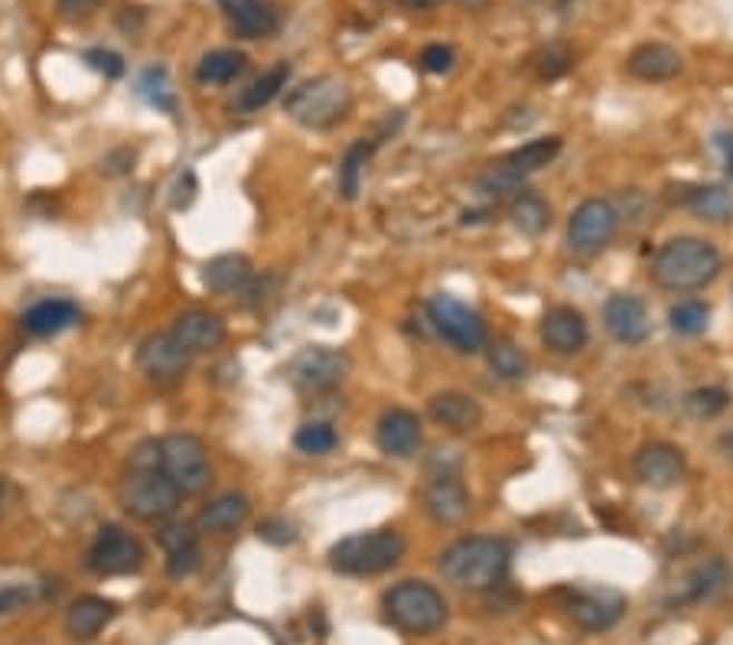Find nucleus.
Returning a JSON list of instances; mask_svg holds the SVG:
<instances>
[{"label":"nucleus","mask_w":733,"mask_h":645,"mask_svg":"<svg viewBox=\"0 0 733 645\" xmlns=\"http://www.w3.org/2000/svg\"><path fill=\"white\" fill-rule=\"evenodd\" d=\"M721 267H724V258L711 242L697 235H678L658 248V255L652 261V281L662 291L691 294V291H704L707 284H714Z\"/></svg>","instance_id":"f257e3e1"},{"label":"nucleus","mask_w":733,"mask_h":645,"mask_svg":"<svg viewBox=\"0 0 733 645\" xmlns=\"http://www.w3.org/2000/svg\"><path fill=\"white\" fill-rule=\"evenodd\" d=\"M512 564V551L502 538L489 535H470L443 548L440 555V574L460 587V590H492L506 580Z\"/></svg>","instance_id":"f03ea898"},{"label":"nucleus","mask_w":733,"mask_h":645,"mask_svg":"<svg viewBox=\"0 0 733 645\" xmlns=\"http://www.w3.org/2000/svg\"><path fill=\"white\" fill-rule=\"evenodd\" d=\"M408 545L394 528L355 531L330 548V567L343 577H375L398 567Z\"/></svg>","instance_id":"7ed1b4c3"},{"label":"nucleus","mask_w":733,"mask_h":645,"mask_svg":"<svg viewBox=\"0 0 733 645\" xmlns=\"http://www.w3.org/2000/svg\"><path fill=\"white\" fill-rule=\"evenodd\" d=\"M284 111L310 130H326L340 125L352 111V88L336 76H316L287 91Z\"/></svg>","instance_id":"20e7f679"},{"label":"nucleus","mask_w":733,"mask_h":645,"mask_svg":"<svg viewBox=\"0 0 733 645\" xmlns=\"http://www.w3.org/2000/svg\"><path fill=\"white\" fill-rule=\"evenodd\" d=\"M385 616L408 636H431L447 626V600L428 580H401L385 594Z\"/></svg>","instance_id":"39448f33"},{"label":"nucleus","mask_w":733,"mask_h":645,"mask_svg":"<svg viewBox=\"0 0 733 645\" xmlns=\"http://www.w3.org/2000/svg\"><path fill=\"white\" fill-rule=\"evenodd\" d=\"M160 473L179 489V496H199L213 482L206 443L196 433H167L160 440Z\"/></svg>","instance_id":"423d86ee"},{"label":"nucleus","mask_w":733,"mask_h":645,"mask_svg":"<svg viewBox=\"0 0 733 645\" xmlns=\"http://www.w3.org/2000/svg\"><path fill=\"white\" fill-rule=\"evenodd\" d=\"M428 320L437 330V336L443 343H450L457 352H482L489 345V330L482 323V316L476 313L473 306H467L463 301H457L453 294H433L428 301Z\"/></svg>","instance_id":"0eeeda50"},{"label":"nucleus","mask_w":733,"mask_h":645,"mask_svg":"<svg viewBox=\"0 0 733 645\" xmlns=\"http://www.w3.org/2000/svg\"><path fill=\"white\" fill-rule=\"evenodd\" d=\"M619 232V213L609 199H584L567 218V245L580 258H594L613 245Z\"/></svg>","instance_id":"6e6552de"},{"label":"nucleus","mask_w":733,"mask_h":645,"mask_svg":"<svg viewBox=\"0 0 733 645\" xmlns=\"http://www.w3.org/2000/svg\"><path fill=\"white\" fill-rule=\"evenodd\" d=\"M121 502L134 518L164 521L179 509V489L160 470H130L121 486Z\"/></svg>","instance_id":"1a4fd4ad"},{"label":"nucleus","mask_w":733,"mask_h":645,"mask_svg":"<svg viewBox=\"0 0 733 645\" xmlns=\"http://www.w3.org/2000/svg\"><path fill=\"white\" fill-rule=\"evenodd\" d=\"M291 382L310 391V394H320V391H333L345 382L349 375V355L343 349H330V345H306L294 355L291 369H287Z\"/></svg>","instance_id":"9d476101"},{"label":"nucleus","mask_w":733,"mask_h":645,"mask_svg":"<svg viewBox=\"0 0 733 645\" xmlns=\"http://www.w3.org/2000/svg\"><path fill=\"white\" fill-rule=\"evenodd\" d=\"M88 570L101 574V577H125L137 574L144 567V545L118 525L101 528V535L95 538V545L88 548Z\"/></svg>","instance_id":"9b49d317"},{"label":"nucleus","mask_w":733,"mask_h":645,"mask_svg":"<svg viewBox=\"0 0 733 645\" xmlns=\"http://www.w3.org/2000/svg\"><path fill=\"white\" fill-rule=\"evenodd\" d=\"M564 609L584 633H606L623 619L626 597L613 587H577L567 590Z\"/></svg>","instance_id":"f8f14e48"},{"label":"nucleus","mask_w":733,"mask_h":645,"mask_svg":"<svg viewBox=\"0 0 733 645\" xmlns=\"http://www.w3.org/2000/svg\"><path fill=\"white\" fill-rule=\"evenodd\" d=\"M633 473L648 489H675L688 476L685 450L668 443V440H652L643 443L633 457Z\"/></svg>","instance_id":"ddd939ff"},{"label":"nucleus","mask_w":733,"mask_h":645,"mask_svg":"<svg viewBox=\"0 0 733 645\" xmlns=\"http://www.w3.org/2000/svg\"><path fill=\"white\" fill-rule=\"evenodd\" d=\"M424 509L437 525H447V528L460 525L470 516V489L463 486L457 467L431 476L428 492H424Z\"/></svg>","instance_id":"4468645a"},{"label":"nucleus","mask_w":733,"mask_h":645,"mask_svg":"<svg viewBox=\"0 0 733 645\" xmlns=\"http://www.w3.org/2000/svg\"><path fill=\"white\" fill-rule=\"evenodd\" d=\"M137 365L154 382H179L189 372V352L173 340V333H154L137 349Z\"/></svg>","instance_id":"2eb2a0df"},{"label":"nucleus","mask_w":733,"mask_h":645,"mask_svg":"<svg viewBox=\"0 0 733 645\" xmlns=\"http://www.w3.org/2000/svg\"><path fill=\"white\" fill-rule=\"evenodd\" d=\"M424 440V428H421V418L408 408H389L382 411L379 424H375V443L385 457L394 460H411L418 453Z\"/></svg>","instance_id":"dca6fc26"},{"label":"nucleus","mask_w":733,"mask_h":645,"mask_svg":"<svg viewBox=\"0 0 733 645\" xmlns=\"http://www.w3.org/2000/svg\"><path fill=\"white\" fill-rule=\"evenodd\" d=\"M606 333L623 345H643L648 340V310L646 303L633 294H613L604 303Z\"/></svg>","instance_id":"f3484780"},{"label":"nucleus","mask_w":733,"mask_h":645,"mask_svg":"<svg viewBox=\"0 0 733 645\" xmlns=\"http://www.w3.org/2000/svg\"><path fill=\"white\" fill-rule=\"evenodd\" d=\"M541 343L558 355H574L590 343L587 316L574 306H551L541 320Z\"/></svg>","instance_id":"a211bd4d"},{"label":"nucleus","mask_w":733,"mask_h":645,"mask_svg":"<svg viewBox=\"0 0 733 645\" xmlns=\"http://www.w3.org/2000/svg\"><path fill=\"white\" fill-rule=\"evenodd\" d=\"M428 414L437 428L450 430V433H473L482 424V408L473 394L467 391H437L431 401H428Z\"/></svg>","instance_id":"6ab92c4d"},{"label":"nucleus","mask_w":733,"mask_h":645,"mask_svg":"<svg viewBox=\"0 0 733 645\" xmlns=\"http://www.w3.org/2000/svg\"><path fill=\"white\" fill-rule=\"evenodd\" d=\"M228 330L222 323V316L209 313V310H189V313H179L176 323H173V340L183 345L189 355H203V352H213L218 345L225 343Z\"/></svg>","instance_id":"aec40b11"},{"label":"nucleus","mask_w":733,"mask_h":645,"mask_svg":"<svg viewBox=\"0 0 733 645\" xmlns=\"http://www.w3.org/2000/svg\"><path fill=\"white\" fill-rule=\"evenodd\" d=\"M629 76H636L639 82H672L675 76H682L685 59L675 46L668 43H643L636 46L626 59Z\"/></svg>","instance_id":"412c9836"},{"label":"nucleus","mask_w":733,"mask_h":645,"mask_svg":"<svg viewBox=\"0 0 733 645\" xmlns=\"http://www.w3.org/2000/svg\"><path fill=\"white\" fill-rule=\"evenodd\" d=\"M228 27L235 37L242 40H264V37H274L281 20L277 13L264 3V0H218Z\"/></svg>","instance_id":"4be33fe9"},{"label":"nucleus","mask_w":733,"mask_h":645,"mask_svg":"<svg viewBox=\"0 0 733 645\" xmlns=\"http://www.w3.org/2000/svg\"><path fill=\"white\" fill-rule=\"evenodd\" d=\"M731 567H727V560L724 558L704 560V564L691 567L688 577L682 580V587H678V594H675V600H672V606H688V603L711 600V597H717V594L731 584Z\"/></svg>","instance_id":"5701e85b"},{"label":"nucleus","mask_w":733,"mask_h":645,"mask_svg":"<svg viewBox=\"0 0 733 645\" xmlns=\"http://www.w3.org/2000/svg\"><path fill=\"white\" fill-rule=\"evenodd\" d=\"M82 320V310L72 301H40L23 313V330L37 340L59 336Z\"/></svg>","instance_id":"b1692460"},{"label":"nucleus","mask_w":733,"mask_h":645,"mask_svg":"<svg viewBox=\"0 0 733 645\" xmlns=\"http://www.w3.org/2000/svg\"><path fill=\"white\" fill-rule=\"evenodd\" d=\"M675 203H682L688 213H694L704 222L724 225L733 218V189L721 183H704V186H685L682 196H675Z\"/></svg>","instance_id":"393cba45"},{"label":"nucleus","mask_w":733,"mask_h":645,"mask_svg":"<svg viewBox=\"0 0 733 645\" xmlns=\"http://www.w3.org/2000/svg\"><path fill=\"white\" fill-rule=\"evenodd\" d=\"M255 267L245 255H216L203 264V287L213 294H238L252 284Z\"/></svg>","instance_id":"a878e982"},{"label":"nucleus","mask_w":733,"mask_h":645,"mask_svg":"<svg viewBox=\"0 0 733 645\" xmlns=\"http://www.w3.org/2000/svg\"><path fill=\"white\" fill-rule=\"evenodd\" d=\"M115 613H118V606L111 600H105V597H82V600H76L69 606L66 629H69L72 639L88 643V639H95L115 619Z\"/></svg>","instance_id":"bb28decb"},{"label":"nucleus","mask_w":733,"mask_h":645,"mask_svg":"<svg viewBox=\"0 0 733 645\" xmlns=\"http://www.w3.org/2000/svg\"><path fill=\"white\" fill-rule=\"evenodd\" d=\"M561 147H564L561 137H535V140L521 144L516 150H509L499 164L509 167V170L518 173V176L525 179V176H531V173L545 170L548 164H555L558 154H561Z\"/></svg>","instance_id":"cd10ccee"},{"label":"nucleus","mask_w":733,"mask_h":645,"mask_svg":"<svg viewBox=\"0 0 733 645\" xmlns=\"http://www.w3.org/2000/svg\"><path fill=\"white\" fill-rule=\"evenodd\" d=\"M248 516H252L248 496H242V492H225V496H218V499H213V502L203 509L199 525H203L206 531L228 535V531L242 528V525L248 521Z\"/></svg>","instance_id":"c85d7f7f"},{"label":"nucleus","mask_w":733,"mask_h":645,"mask_svg":"<svg viewBox=\"0 0 733 645\" xmlns=\"http://www.w3.org/2000/svg\"><path fill=\"white\" fill-rule=\"evenodd\" d=\"M248 66V56L238 49H213L199 59L196 66V82L203 86H228L235 82Z\"/></svg>","instance_id":"c756f323"},{"label":"nucleus","mask_w":733,"mask_h":645,"mask_svg":"<svg viewBox=\"0 0 733 645\" xmlns=\"http://www.w3.org/2000/svg\"><path fill=\"white\" fill-rule=\"evenodd\" d=\"M291 82V66L287 62H277V66H271L261 79H255L248 88H242V95H238V111H261L264 105H271L284 88Z\"/></svg>","instance_id":"7c9ffc66"},{"label":"nucleus","mask_w":733,"mask_h":645,"mask_svg":"<svg viewBox=\"0 0 733 645\" xmlns=\"http://www.w3.org/2000/svg\"><path fill=\"white\" fill-rule=\"evenodd\" d=\"M509 218L521 235H541L548 225H551V209L541 196L521 189L518 196H512V206H509Z\"/></svg>","instance_id":"2f4dec72"},{"label":"nucleus","mask_w":733,"mask_h":645,"mask_svg":"<svg viewBox=\"0 0 733 645\" xmlns=\"http://www.w3.org/2000/svg\"><path fill=\"white\" fill-rule=\"evenodd\" d=\"M375 154V140H355L349 150H345L343 164H340V193H343L345 203H355L359 199V189H362V173L369 157Z\"/></svg>","instance_id":"473e14b6"},{"label":"nucleus","mask_w":733,"mask_h":645,"mask_svg":"<svg viewBox=\"0 0 733 645\" xmlns=\"http://www.w3.org/2000/svg\"><path fill=\"white\" fill-rule=\"evenodd\" d=\"M137 95H140L150 108H157V111H167V115L176 111V95H173L170 72H167L164 66H150V69L140 72Z\"/></svg>","instance_id":"72a5a7b5"},{"label":"nucleus","mask_w":733,"mask_h":645,"mask_svg":"<svg viewBox=\"0 0 733 645\" xmlns=\"http://www.w3.org/2000/svg\"><path fill=\"white\" fill-rule=\"evenodd\" d=\"M486 355H489V365L499 379L506 382H521L528 375V355L509 340H496V343L486 345Z\"/></svg>","instance_id":"f704fd0d"},{"label":"nucleus","mask_w":733,"mask_h":645,"mask_svg":"<svg viewBox=\"0 0 733 645\" xmlns=\"http://www.w3.org/2000/svg\"><path fill=\"white\" fill-rule=\"evenodd\" d=\"M682 408L688 411L694 421H711V418H717V414H724L731 408V391L717 385L694 388V391L685 394Z\"/></svg>","instance_id":"c9c22d12"},{"label":"nucleus","mask_w":733,"mask_h":645,"mask_svg":"<svg viewBox=\"0 0 733 645\" xmlns=\"http://www.w3.org/2000/svg\"><path fill=\"white\" fill-rule=\"evenodd\" d=\"M711 323V306L704 301H682L668 310V326L675 336H701Z\"/></svg>","instance_id":"e433bc0d"},{"label":"nucleus","mask_w":733,"mask_h":645,"mask_svg":"<svg viewBox=\"0 0 733 645\" xmlns=\"http://www.w3.org/2000/svg\"><path fill=\"white\" fill-rule=\"evenodd\" d=\"M336 443H340V433L326 421H310L294 433V447L306 457H326L336 450Z\"/></svg>","instance_id":"4c0bfd02"},{"label":"nucleus","mask_w":733,"mask_h":645,"mask_svg":"<svg viewBox=\"0 0 733 645\" xmlns=\"http://www.w3.org/2000/svg\"><path fill=\"white\" fill-rule=\"evenodd\" d=\"M525 179L518 176V173H512L509 167H502V164H492L489 170L479 176V193L482 196H492V199H502V196H518L525 186H521Z\"/></svg>","instance_id":"58836bf2"},{"label":"nucleus","mask_w":733,"mask_h":645,"mask_svg":"<svg viewBox=\"0 0 733 645\" xmlns=\"http://www.w3.org/2000/svg\"><path fill=\"white\" fill-rule=\"evenodd\" d=\"M535 72L545 79V82H555V79H561L570 72V66H574V56H570V49L567 46H545L541 52H535Z\"/></svg>","instance_id":"ea45409f"},{"label":"nucleus","mask_w":733,"mask_h":645,"mask_svg":"<svg viewBox=\"0 0 733 645\" xmlns=\"http://www.w3.org/2000/svg\"><path fill=\"white\" fill-rule=\"evenodd\" d=\"M457 66V49L447 43H431L421 49V69L431 76H447Z\"/></svg>","instance_id":"a19ab883"},{"label":"nucleus","mask_w":733,"mask_h":645,"mask_svg":"<svg viewBox=\"0 0 733 645\" xmlns=\"http://www.w3.org/2000/svg\"><path fill=\"white\" fill-rule=\"evenodd\" d=\"M199 567H203V551H199V545H193V548H179V551H167V574L176 577V580L196 574Z\"/></svg>","instance_id":"79ce46f5"},{"label":"nucleus","mask_w":733,"mask_h":645,"mask_svg":"<svg viewBox=\"0 0 733 645\" xmlns=\"http://www.w3.org/2000/svg\"><path fill=\"white\" fill-rule=\"evenodd\" d=\"M86 62L95 72H101L105 79H121L125 76V59L111 49H88Z\"/></svg>","instance_id":"37998d69"},{"label":"nucleus","mask_w":733,"mask_h":645,"mask_svg":"<svg viewBox=\"0 0 733 645\" xmlns=\"http://www.w3.org/2000/svg\"><path fill=\"white\" fill-rule=\"evenodd\" d=\"M160 545H164V551L193 548V545H199V535H196L193 525H167V528L160 531Z\"/></svg>","instance_id":"c03bdc74"},{"label":"nucleus","mask_w":733,"mask_h":645,"mask_svg":"<svg viewBox=\"0 0 733 645\" xmlns=\"http://www.w3.org/2000/svg\"><path fill=\"white\" fill-rule=\"evenodd\" d=\"M258 538L271 541V545H291V541L297 538V531H294V525L284 521V518H271V521L258 525Z\"/></svg>","instance_id":"a18cd8bd"},{"label":"nucleus","mask_w":733,"mask_h":645,"mask_svg":"<svg viewBox=\"0 0 733 645\" xmlns=\"http://www.w3.org/2000/svg\"><path fill=\"white\" fill-rule=\"evenodd\" d=\"M105 0H56V10L62 20H88Z\"/></svg>","instance_id":"49530a36"},{"label":"nucleus","mask_w":733,"mask_h":645,"mask_svg":"<svg viewBox=\"0 0 733 645\" xmlns=\"http://www.w3.org/2000/svg\"><path fill=\"white\" fill-rule=\"evenodd\" d=\"M33 600V587H23V584H10L0 590V613H13L20 606Z\"/></svg>","instance_id":"de8ad7c7"},{"label":"nucleus","mask_w":733,"mask_h":645,"mask_svg":"<svg viewBox=\"0 0 733 645\" xmlns=\"http://www.w3.org/2000/svg\"><path fill=\"white\" fill-rule=\"evenodd\" d=\"M130 164H134V150L121 147V150H115V154H108V157L101 160V173H108V176H125V173H130Z\"/></svg>","instance_id":"09e8293b"},{"label":"nucleus","mask_w":733,"mask_h":645,"mask_svg":"<svg viewBox=\"0 0 733 645\" xmlns=\"http://www.w3.org/2000/svg\"><path fill=\"white\" fill-rule=\"evenodd\" d=\"M714 144H717V150H721V157H724V173H727V179L733 183V134H717L714 137Z\"/></svg>","instance_id":"8fccbe9b"},{"label":"nucleus","mask_w":733,"mask_h":645,"mask_svg":"<svg viewBox=\"0 0 733 645\" xmlns=\"http://www.w3.org/2000/svg\"><path fill=\"white\" fill-rule=\"evenodd\" d=\"M721 450H724V453H727V457L733 460V430H731V433H724V437H721Z\"/></svg>","instance_id":"3c124183"},{"label":"nucleus","mask_w":733,"mask_h":645,"mask_svg":"<svg viewBox=\"0 0 733 645\" xmlns=\"http://www.w3.org/2000/svg\"><path fill=\"white\" fill-rule=\"evenodd\" d=\"M460 3H463V7H470V10H476V7H482L486 0H460Z\"/></svg>","instance_id":"603ef678"}]
</instances>
